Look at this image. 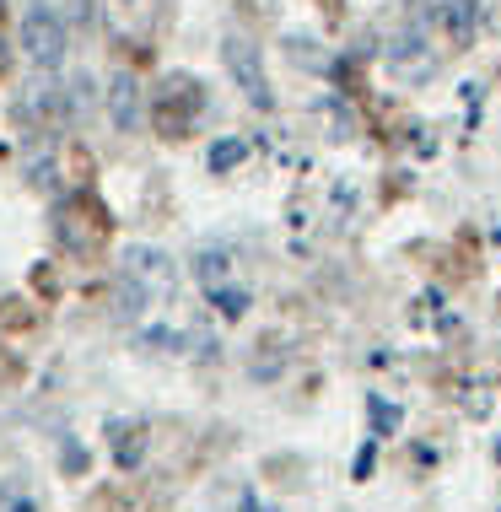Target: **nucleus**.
I'll return each instance as SVG.
<instances>
[{"label": "nucleus", "mask_w": 501, "mask_h": 512, "mask_svg": "<svg viewBox=\"0 0 501 512\" xmlns=\"http://www.w3.org/2000/svg\"><path fill=\"white\" fill-rule=\"evenodd\" d=\"M17 38H22V54H27L33 65H44V71H54V65L65 60V44H71V38H65V17H60L54 6H44V0L22 11Z\"/></svg>", "instance_id": "f257e3e1"}, {"label": "nucleus", "mask_w": 501, "mask_h": 512, "mask_svg": "<svg viewBox=\"0 0 501 512\" xmlns=\"http://www.w3.org/2000/svg\"><path fill=\"white\" fill-rule=\"evenodd\" d=\"M205 98H200V81L194 76H167L162 81V98H157V130L167 141H184V135L200 124Z\"/></svg>", "instance_id": "f03ea898"}, {"label": "nucleus", "mask_w": 501, "mask_h": 512, "mask_svg": "<svg viewBox=\"0 0 501 512\" xmlns=\"http://www.w3.org/2000/svg\"><path fill=\"white\" fill-rule=\"evenodd\" d=\"M221 60H227V76L238 81V92L254 108H275V92H270V76H264V65H259V49L248 44L243 33H227L221 38Z\"/></svg>", "instance_id": "7ed1b4c3"}, {"label": "nucleus", "mask_w": 501, "mask_h": 512, "mask_svg": "<svg viewBox=\"0 0 501 512\" xmlns=\"http://www.w3.org/2000/svg\"><path fill=\"white\" fill-rule=\"evenodd\" d=\"M124 275H135L141 286H151V292H162V297L178 292L173 259H167L162 248H151V243H130V248H124Z\"/></svg>", "instance_id": "20e7f679"}, {"label": "nucleus", "mask_w": 501, "mask_h": 512, "mask_svg": "<svg viewBox=\"0 0 501 512\" xmlns=\"http://www.w3.org/2000/svg\"><path fill=\"white\" fill-rule=\"evenodd\" d=\"M103 22L119 44H146L151 27H157V0H108Z\"/></svg>", "instance_id": "39448f33"}, {"label": "nucleus", "mask_w": 501, "mask_h": 512, "mask_svg": "<svg viewBox=\"0 0 501 512\" xmlns=\"http://www.w3.org/2000/svg\"><path fill=\"white\" fill-rule=\"evenodd\" d=\"M108 119H114L119 135H135V130H141V119H146V92H141V81H135L130 71H119L114 81H108Z\"/></svg>", "instance_id": "423d86ee"}, {"label": "nucleus", "mask_w": 501, "mask_h": 512, "mask_svg": "<svg viewBox=\"0 0 501 512\" xmlns=\"http://www.w3.org/2000/svg\"><path fill=\"white\" fill-rule=\"evenodd\" d=\"M388 65H394L399 76H421L426 65H431V49H426V27H421V22L399 27V33L388 38Z\"/></svg>", "instance_id": "0eeeda50"}, {"label": "nucleus", "mask_w": 501, "mask_h": 512, "mask_svg": "<svg viewBox=\"0 0 501 512\" xmlns=\"http://www.w3.org/2000/svg\"><path fill=\"white\" fill-rule=\"evenodd\" d=\"M437 22L448 27L453 49H469L480 33V0H437Z\"/></svg>", "instance_id": "6e6552de"}, {"label": "nucleus", "mask_w": 501, "mask_h": 512, "mask_svg": "<svg viewBox=\"0 0 501 512\" xmlns=\"http://www.w3.org/2000/svg\"><path fill=\"white\" fill-rule=\"evenodd\" d=\"M194 281L205 286V297L216 292V286H227L232 281V248L227 243H205V248H194Z\"/></svg>", "instance_id": "1a4fd4ad"}, {"label": "nucleus", "mask_w": 501, "mask_h": 512, "mask_svg": "<svg viewBox=\"0 0 501 512\" xmlns=\"http://www.w3.org/2000/svg\"><path fill=\"white\" fill-rule=\"evenodd\" d=\"M22 108L33 119H49V124H65V87L60 81H33V87H27V98H22Z\"/></svg>", "instance_id": "9d476101"}, {"label": "nucleus", "mask_w": 501, "mask_h": 512, "mask_svg": "<svg viewBox=\"0 0 501 512\" xmlns=\"http://www.w3.org/2000/svg\"><path fill=\"white\" fill-rule=\"evenodd\" d=\"M54 238L71 248V254H87V248H92V227H81V205L76 200L54 205Z\"/></svg>", "instance_id": "9b49d317"}, {"label": "nucleus", "mask_w": 501, "mask_h": 512, "mask_svg": "<svg viewBox=\"0 0 501 512\" xmlns=\"http://www.w3.org/2000/svg\"><path fill=\"white\" fill-rule=\"evenodd\" d=\"M146 302H151V286H141L135 275H119V286H114V318L119 324L146 318Z\"/></svg>", "instance_id": "f8f14e48"}, {"label": "nucleus", "mask_w": 501, "mask_h": 512, "mask_svg": "<svg viewBox=\"0 0 501 512\" xmlns=\"http://www.w3.org/2000/svg\"><path fill=\"white\" fill-rule=\"evenodd\" d=\"M92 103H97V87L87 71H76L65 81V124H87L92 119Z\"/></svg>", "instance_id": "ddd939ff"}, {"label": "nucleus", "mask_w": 501, "mask_h": 512, "mask_svg": "<svg viewBox=\"0 0 501 512\" xmlns=\"http://www.w3.org/2000/svg\"><path fill=\"white\" fill-rule=\"evenodd\" d=\"M367 421H372V437H394L399 426H405V410L394 405V399H383V394H367Z\"/></svg>", "instance_id": "4468645a"}, {"label": "nucleus", "mask_w": 501, "mask_h": 512, "mask_svg": "<svg viewBox=\"0 0 501 512\" xmlns=\"http://www.w3.org/2000/svg\"><path fill=\"white\" fill-rule=\"evenodd\" d=\"M243 157H248V141H238V135H221V141L205 151V168H211V173H232Z\"/></svg>", "instance_id": "2eb2a0df"}, {"label": "nucleus", "mask_w": 501, "mask_h": 512, "mask_svg": "<svg viewBox=\"0 0 501 512\" xmlns=\"http://www.w3.org/2000/svg\"><path fill=\"white\" fill-rule=\"evenodd\" d=\"M248 302H254V297H248V286H232V281L211 292V308H221L227 318H243V313H248Z\"/></svg>", "instance_id": "dca6fc26"}, {"label": "nucleus", "mask_w": 501, "mask_h": 512, "mask_svg": "<svg viewBox=\"0 0 501 512\" xmlns=\"http://www.w3.org/2000/svg\"><path fill=\"white\" fill-rule=\"evenodd\" d=\"M372 464H378V437H367V442H361V453H356L351 475H356V480H367V475H372Z\"/></svg>", "instance_id": "f3484780"}, {"label": "nucleus", "mask_w": 501, "mask_h": 512, "mask_svg": "<svg viewBox=\"0 0 501 512\" xmlns=\"http://www.w3.org/2000/svg\"><path fill=\"white\" fill-rule=\"evenodd\" d=\"M65 469H71V475L87 469V453H81V442H71V437H65Z\"/></svg>", "instance_id": "a211bd4d"}, {"label": "nucleus", "mask_w": 501, "mask_h": 512, "mask_svg": "<svg viewBox=\"0 0 501 512\" xmlns=\"http://www.w3.org/2000/svg\"><path fill=\"white\" fill-rule=\"evenodd\" d=\"M238 512H275V507H270V502H259L254 491H243V502H238Z\"/></svg>", "instance_id": "6ab92c4d"}, {"label": "nucleus", "mask_w": 501, "mask_h": 512, "mask_svg": "<svg viewBox=\"0 0 501 512\" xmlns=\"http://www.w3.org/2000/svg\"><path fill=\"white\" fill-rule=\"evenodd\" d=\"M0 512H38V507H33V502H27V496H11V502H6V507H0Z\"/></svg>", "instance_id": "aec40b11"}, {"label": "nucleus", "mask_w": 501, "mask_h": 512, "mask_svg": "<svg viewBox=\"0 0 501 512\" xmlns=\"http://www.w3.org/2000/svg\"><path fill=\"white\" fill-rule=\"evenodd\" d=\"M496 459H501V442H496Z\"/></svg>", "instance_id": "412c9836"}, {"label": "nucleus", "mask_w": 501, "mask_h": 512, "mask_svg": "<svg viewBox=\"0 0 501 512\" xmlns=\"http://www.w3.org/2000/svg\"><path fill=\"white\" fill-rule=\"evenodd\" d=\"M0 6H6V0H0Z\"/></svg>", "instance_id": "4be33fe9"}]
</instances>
